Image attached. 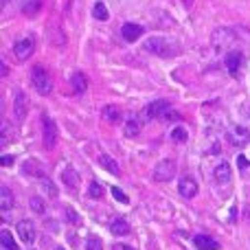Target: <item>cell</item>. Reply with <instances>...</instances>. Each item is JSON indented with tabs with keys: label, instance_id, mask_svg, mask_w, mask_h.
I'll return each instance as SVG.
<instances>
[{
	"label": "cell",
	"instance_id": "cell-12",
	"mask_svg": "<svg viewBox=\"0 0 250 250\" xmlns=\"http://www.w3.org/2000/svg\"><path fill=\"white\" fill-rule=\"evenodd\" d=\"M121 35H123L125 42H136V40L143 35V26L134 24V22H127V24L121 26Z\"/></svg>",
	"mask_w": 250,
	"mask_h": 250
},
{
	"label": "cell",
	"instance_id": "cell-14",
	"mask_svg": "<svg viewBox=\"0 0 250 250\" xmlns=\"http://www.w3.org/2000/svg\"><path fill=\"white\" fill-rule=\"evenodd\" d=\"M193 244L198 250H220V244H217L213 237H208V235H195Z\"/></svg>",
	"mask_w": 250,
	"mask_h": 250
},
{
	"label": "cell",
	"instance_id": "cell-15",
	"mask_svg": "<svg viewBox=\"0 0 250 250\" xmlns=\"http://www.w3.org/2000/svg\"><path fill=\"white\" fill-rule=\"evenodd\" d=\"M213 176H215L217 185H229V182H230V167H229V163H220V165H217L215 171H213Z\"/></svg>",
	"mask_w": 250,
	"mask_h": 250
},
{
	"label": "cell",
	"instance_id": "cell-31",
	"mask_svg": "<svg viewBox=\"0 0 250 250\" xmlns=\"http://www.w3.org/2000/svg\"><path fill=\"white\" fill-rule=\"evenodd\" d=\"M112 195H114V198L119 200V202H123V204H127V202H129V198H127V195L123 193L121 189H119V187H112Z\"/></svg>",
	"mask_w": 250,
	"mask_h": 250
},
{
	"label": "cell",
	"instance_id": "cell-1",
	"mask_svg": "<svg viewBox=\"0 0 250 250\" xmlns=\"http://www.w3.org/2000/svg\"><path fill=\"white\" fill-rule=\"evenodd\" d=\"M31 79H33V86L40 95L48 97L53 92V77L44 66H35V68L31 70Z\"/></svg>",
	"mask_w": 250,
	"mask_h": 250
},
{
	"label": "cell",
	"instance_id": "cell-16",
	"mask_svg": "<svg viewBox=\"0 0 250 250\" xmlns=\"http://www.w3.org/2000/svg\"><path fill=\"white\" fill-rule=\"evenodd\" d=\"M26 101H29V99H26L24 92H18V97H16V105H13L18 121H22V119L26 117V108H29V104H26Z\"/></svg>",
	"mask_w": 250,
	"mask_h": 250
},
{
	"label": "cell",
	"instance_id": "cell-6",
	"mask_svg": "<svg viewBox=\"0 0 250 250\" xmlns=\"http://www.w3.org/2000/svg\"><path fill=\"white\" fill-rule=\"evenodd\" d=\"M42 127H44V147L46 149H53L57 145V125L51 117L44 114L42 117Z\"/></svg>",
	"mask_w": 250,
	"mask_h": 250
},
{
	"label": "cell",
	"instance_id": "cell-27",
	"mask_svg": "<svg viewBox=\"0 0 250 250\" xmlns=\"http://www.w3.org/2000/svg\"><path fill=\"white\" fill-rule=\"evenodd\" d=\"M88 198H95V200L104 198V187H101L99 182L92 180V182H90V187H88Z\"/></svg>",
	"mask_w": 250,
	"mask_h": 250
},
{
	"label": "cell",
	"instance_id": "cell-9",
	"mask_svg": "<svg viewBox=\"0 0 250 250\" xmlns=\"http://www.w3.org/2000/svg\"><path fill=\"white\" fill-rule=\"evenodd\" d=\"M18 237L24 244H33L35 242V224L31 220H20L18 222Z\"/></svg>",
	"mask_w": 250,
	"mask_h": 250
},
{
	"label": "cell",
	"instance_id": "cell-28",
	"mask_svg": "<svg viewBox=\"0 0 250 250\" xmlns=\"http://www.w3.org/2000/svg\"><path fill=\"white\" fill-rule=\"evenodd\" d=\"M86 250H104V244H101V239L99 237H88V242H86Z\"/></svg>",
	"mask_w": 250,
	"mask_h": 250
},
{
	"label": "cell",
	"instance_id": "cell-21",
	"mask_svg": "<svg viewBox=\"0 0 250 250\" xmlns=\"http://www.w3.org/2000/svg\"><path fill=\"white\" fill-rule=\"evenodd\" d=\"M110 230H112V235H117V237H123V235L129 233V224L123 217H117V220H112V224H110Z\"/></svg>",
	"mask_w": 250,
	"mask_h": 250
},
{
	"label": "cell",
	"instance_id": "cell-25",
	"mask_svg": "<svg viewBox=\"0 0 250 250\" xmlns=\"http://www.w3.org/2000/svg\"><path fill=\"white\" fill-rule=\"evenodd\" d=\"M92 16L97 18V20H108L110 18V11H108V7H105V2H97L95 4V9H92Z\"/></svg>",
	"mask_w": 250,
	"mask_h": 250
},
{
	"label": "cell",
	"instance_id": "cell-36",
	"mask_svg": "<svg viewBox=\"0 0 250 250\" xmlns=\"http://www.w3.org/2000/svg\"><path fill=\"white\" fill-rule=\"evenodd\" d=\"M7 2H9V0H2V4H7Z\"/></svg>",
	"mask_w": 250,
	"mask_h": 250
},
{
	"label": "cell",
	"instance_id": "cell-3",
	"mask_svg": "<svg viewBox=\"0 0 250 250\" xmlns=\"http://www.w3.org/2000/svg\"><path fill=\"white\" fill-rule=\"evenodd\" d=\"M235 40H237V35L230 29H217L215 33L211 35V46L215 48V53H224L233 46Z\"/></svg>",
	"mask_w": 250,
	"mask_h": 250
},
{
	"label": "cell",
	"instance_id": "cell-34",
	"mask_svg": "<svg viewBox=\"0 0 250 250\" xmlns=\"http://www.w3.org/2000/svg\"><path fill=\"white\" fill-rule=\"evenodd\" d=\"M0 163H2V167H11V165H13V156H2V160H0Z\"/></svg>",
	"mask_w": 250,
	"mask_h": 250
},
{
	"label": "cell",
	"instance_id": "cell-30",
	"mask_svg": "<svg viewBox=\"0 0 250 250\" xmlns=\"http://www.w3.org/2000/svg\"><path fill=\"white\" fill-rule=\"evenodd\" d=\"M42 187H44V189H46V193L51 195V198H57V187L53 185L51 180H44V182H42Z\"/></svg>",
	"mask_w": 250,
	"mask_h": 250
},
{
	"label": "cell",
	"instance_id": "cell-10",
	"mask_svg": "<svg viewBox=\"0 0 250 250\" xmlns=\"http://www.w3.org/2000/svg\"><path fill=\"white\" fill-rule=\"evenodd\" d=\"M229 141L233 143L235 147H244L250 141V132H248L246 127H239V125H235V127L229 129Z\"/></svg>",
	"mask_w": 250,
	"mask_h": 250
},
{
	"label": "cell",
	"instance_id": "cell-7",
	"mask_svg": "<svg viewBox=\"0 0 250 250\" xmlns=\"http://www.w3.org/2000/svg\"><path fill=\"white\" fill-rule=\"evenodd\" d=\"M242 62H244V53L242 51H229L224 57V66L229 70V75L237 77L239 75V68H242Z\"/></svg>",
	"mask_w": 250,
	"mask_h": 250
},
{
	"label": "cell",
	"instance_id": "cell-26",
	"mask_svg": "<svg viewBox=\"0 0 250 250\" xmlns=\"http://www.w3.org/2000/svg\"><path fill=\"white\" fill-rule=\"evenodd\" d=\"M171 138H173V143H185L187 138H189V132H187L182 125H176V127L171 129Z\"/></svg>",
	"mask_w": 250,
	"mask_h": 250
},
{
	"label": "cell",
	"instance_id": "cell-29",
	"mask_svg": "<svg viewBox=\"0 0 250 250\" xmlns=\"http://www.w3.org/2000/svg\"><path fill=\"white\" fill-rule=\"evenodd\" d=\"M31 208H33L35 213H40V215H42V213H44V202H42V198L33 195V198H31Z\"/></svg>",
	"mask_w": 250,
	"mask_h": 250
},
{
	"label": "cell",
	"instance_id": "cell-23",
	"mask_svg": "<svg viewBox=\"0 0 250 250\" xmlns=\"http://www.w3.org/2000/svg\"><path fill=\"white\" fill-rule=\"evenodd\" d=\"M121 117H123V114H121V110H119L117 105H108V108L104 110V119L108 123H119V121H121Z\"/></svg>",
	"mask_w": 250,
	"mask_h": 250
},
{
	"label": "cell",
	"instance_id": "cell-8",
	"mask_svg": "<svg viewBox=\"0 0 250 250\" xmlns=\"http://www.w3.org/2000/svg\"><path fill=\"white\" fill-rule=\"evenodd\" d=\"M145 114H147V117H151V119L169 117V101H165V99L151 101V104L145 108Z\"/></svg>",
	"mask_w": 250,
	"mask_h": 250
},
{
	"label": "cell",
	"instance_id": "cell-18",
	"mask_svg": "<svg viewBox=\"0 0 250 250\" xmlns=\"http://www.w3.org/2000/svg\"><path fill=\"white\" fill-rule=\"evenodd\" d=\"M62 178H64V182H66V187H68L70 191H77L79 189V176H77V171L75 169H64V173H62Z\"/></svg>",
	"mask_w": 250,
	"mask_h": 250
},
{
	"label": "cell",
	"instance_id": "cell-5",
	"mask_svg": "<svg viewBox=\"0 0 250 250\" xmlns=\"http://www.w3.org/2000/svg\"><path fill=\"white\" fill-rule=\"evenodd\" d=\"M35 51V40L33 38H22L13 44V55L18 62H26Z\"/></svg>",
	"mask_w": 250,
	"mask_h": 250
},
{
	"label": "cell",
	"instance_id": "cell-20",
	"mask_svg": "<svg viewBox=\"0 0 250 250\" xmlns=\"http://www.w3.org/2000/svg\"><path fill=\"white\" fill-rule=\"evenodd\" d=\"M70 86L75 88V92H79V95H82V92L88 88L86 75H83V73H73V75H70Z\"/></svg>",
	"mask_w": 250,
	"mask_h": 250
},
{
	"label": "cell",
	"instance_id": "cell-22",
	"mask_svg": "<svg viewBox=\"0 0 250 250\" xmlns=\"http://www.w3.org/2000/svg\"><path fill=\"white\" fill-rule=\"evenodd\" d=\"M42 9V0H24L22 2V13L24 16H35Z\"/></svg>",
	"mask_w": 250,
	"mask_h": 250
},
{
	"label": "cell",
	"instance_id": "cell-2",
	"mask_svg": "<svg viewBox=\"0 0 250 250\" xmlns=\"http://www.w3.org/2000/svg\"><path fill=\"white\" fill-rule=\"evenodd\" d=\"M147 53L151 55H160V57H171V55H178V48L173 44H169L165 38H149L145 44H143Z\"/></svg>",
	"mask_w": 250,
	"mask_h": 250
},
{
	"label": "cell",
	"instance_id": "cell-24",
	"mask_svg": "<svg viewBox=\"0 0 250 250\" xmlns=\"http://www.w3.org/2000/svg\"><path fill=\"white\" fill-rule=\"evenodd\" d=\"M0 242H2V248L4 250H18L16 239H13V235L9 233V230H2V233H0Z\"/></svg>",
	"mask_w": 250,
	"mask_h": 250
},
{
	"label": "cell",
	"instance_id": "cell-17",
	"mask_svg": "<svg viewBox=\"0 0 250 250\" xmlns=\"http://www.w3.org/2000/svg\"><path fill=\"white\" fill-rule=\"evenodd\" d=\"M99 165H101L104 169H108L112 176H119V173H121V169H119L117 160H114L112 156H108V154H101V156H99Z\"/></svg>",
	"mask_w": 250,
	"mask_h": 250
},
{
	"label": "cell",
	"instance_id": "cell-4",
	"mask_svg": "<svg viewBox=\"0 0 250 250\" xmlns=\"http://www.w3.org/2000/svg\"><path fill=\"white\" fill-rule=\"evenodd\" d=\"M176 176V160L173 158H165L160 160L158 165L154 167V180L156 182H167Z\"/></svg>",
	"mask_w": 250,
	"mask_h": 250
},
{
	"label": "cell",
	"instance_id": "cell-37",
	"mask_svg": "<svg viewBox=\"0 0 250 250\" xmlns=\"http://www.w3.org/2000/svg\"><path fill=\"white\" fill-rule=\"evenodd\" d=\"M53 250H64V248H53Z\"/></svg>",
	"mask_w": 250,
	"mask_h": 250
},
{
	"label": "cell",
	"instance_id": "cell-33",
	"mask_svg": "<svg viewBox=\"0 0 250 250\" xmlns=\"http://www.w3.org/2000/svg\"><path fill=\"white\" fill-rule=\"evenodd\" d=\"M237 165H239V169H242V171H246V169L250 167V160L246 158V156H237Z\"/></svg>",
	"mask_w": 250,
	"mask_h": 250
},
{
	"label": "cell",
	"instance_id": "cell-32",
	"mask_svg": "<svg viewBox=\"0 0 250 250\" xmlns=\"http://www.w3.org/2000/svg\"><path fill=\"white\" fill-rule=\"evenodd\" d=\"M66 217H68V222H73V224H79V215L75 213V208H66Z\"/></svg>",
	"mask_w": 250,
	"mask_h": 250
},
{
	"label": "cell",
	"instance_id": "cell-13",
	"mask_svg": "<svg viewBox=\"0 0 250 250\" xmlns=\"http://www.w3.org/2000/svg\"><path fill=\"white\" fill-rule=\"evenodd\" d=\"M141 129H143V121L138 117H129L127 121H125V127H123V134L127 138H134V136H138L141 134Z\"/></svg>",
	"mask_w": 250,
	"mask_h": 250
},
{
	"label": "cell",
	"instance_id": "cell-11",
	"mask_svg": "<svg viewBox=\"0 0 250 250\" xmlns=\"http://www.w3.org/2000/svg\"><path fill=\"white\" fill-rule=\"evenodd\" d=\"M178 191H180L182 198H193V195L198 193V182H195L191 176H185V178H180V182H178Z\"/></svg>",
	"mask_w": 250,
	"mask_h": 250
},
{
	"label": "cell",
	"instance_id": "cell-19",
	"mask_svg": "<svg viewBox=\"0 0 250 250\" xmlns=\"http://www.w3.org/2000/svg\"><path fill=\"white\" fill-rule=\"evenodd\" d=\"M13 202H16V200H13L11 189H9V187H2V189H0V208H2V211H11Z\"/></svg>",
	"mask_w": 250,
	"mask_h": 250
},
{
	"label": "cell",
	"instance_id": "cell-35",
	"mask_svg": "<svg viewBox=\"0 0 250 250\" xmlns=\"http://www.w3.org/2000/svg\"><path fill=\"white\" fill-rule=\"evenodd\" d=\"M112 250H134L132 246H127V244H114Z\"/></svg>",
	"mask_w": 250,
	"mask_h": 250
}]
</instances>
